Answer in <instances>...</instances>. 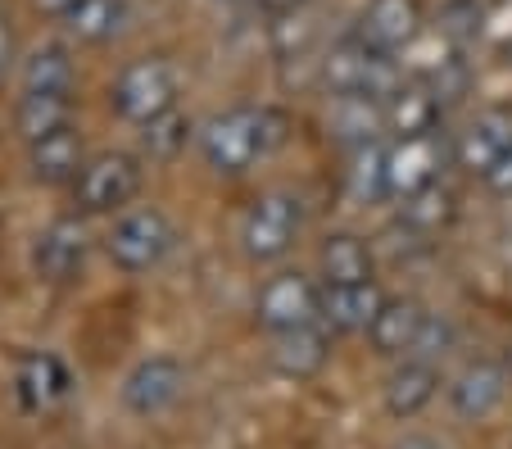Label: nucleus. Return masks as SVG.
I'll return each instance as SVG.
<instances>
[{"mask_svg": "<svg viewBox=\"0 0 512 449\" xmlns=\"http://www.w3.org/2000/svg\"><path fill=\"white\" fill-rule=\"evenodd\" d=\"M512 372L499 359H472L454 381H449V409L463 422H485L503 400H508Z\"/></svg>", "mask_w": 512, "mask_h": 449, "instance_id": "obj_12", "label": "nucleus"}, {"mask_svg": "<svg viewBox=\"0 0 512 449\" xmlns=\"http://www.w3.org/2000/svg\"><path fill=\"white\" fill-rule=\"evenodd\" d=\"M440 37L454 50H463L467 41L481 37V10H476V5H449V10L440 14Z\"/></svg>", "mask_w": 512, "mask_h": 449, "instance_id": "obj_29", "label": "nucleus"}, {"mask_svg": "<svg viewBox=\"0 0 512 449\" xmlns=\"http://www.w3.org/2000/svg\"><path fill=\"white\" fill-rule=\"evenodd\" d=\"M10 59H14V32H10V19L0 14V64L10 69Z\"/></svg>", "mask_w": 512, "mask_h": 449, "instance_id": "obj_32", "label": "nucleus"}, {"mask_svg": "<svg viewBox=\"0 0 512 449\" xmlns=\"http://www.w3.org/2000/svg\"><path fill=\"white\" fill-rule=\"evenodd\" d=\"M0 78H5V64H0Z\"/></svg>", "mask_w": 512, "mask_h": 449, "instance_id": "obj_34", "label": "nucleus"}, {"mask_svg": "<svg viewBox=\"0 0 512 449\" xmlns=\"http://www.w3.org/2000/svg\"><path fill=\"white\" fill-rule=\"evenodd\" d=\"M254 318H259V327L268 336L322 323V282H313L304 273L268 277L259 286V300H254Z\"/></svg>", "mask_w": 512, "mask_h": 449, "instance_id": "obj_8", "label": "nucleus"}, {"mask_svg": "<svg viewBox=\"0 0 512 449\" xmlns=\"http://www.w3.org/2000/svg\"><path fill=\"white\" fill-rule=\"evenodd\" d=\"M177 91H182V82H177L173 59L145 55V59H132L114 78L109 105H114V114L123 123L145 127V123H155V118H164L168 109H177Z\"/></svg>", "mask_w": 512, "mask_h": 449, "instance_id": "obj_4", "label": "nucleus"}, {"mask_svg": "<svg viewBox=\"0 0 512 449\" xmlns=\"http://www.w3.org/2000/svg\"><path fill=\"white\" fill-rule=\"evenodd\" d=\"M123 409L136 418H155L168 413L177 400L186 395V368L173 354H155V359H141L132 372L123 377Z\"/></svg>", "mask_w": 512, "mask_h": 449, "instance_id": "obj_10", "label": "nucleus"}, {"mask_svg": "<svg viewBox=\"0 0 512 449\" xmlns=\"http://www.w3.org/2000/svg\"><path fill=\"white\" fill-rule=\"evenodd\" d=\"M331 132H340L349 146L377 141V132H386V100H377V96H336L331 100Z\"/></svg>", "mask_w": 512, "mask_h": 449, "instance_id": "obj_23", "label": "nucleus"}, {"mask_svg": "<svg viewBox=\"0 0 512 449\" xmlns=\"http://www.w3.org/2000/svg\"><path fill=\"white\" fill-rule=\"evenodd\" d=\"M127 19H132L127 0H78L73 10L59 14L64 32L73 41H82V46H105V41H114L118 32L127 28Z\"/></svg>", "mask_w": 512, "mask_h": 449, "instance_id": "obj_22", "label": "nucleus"}, {"mask_svg": "<svg viewBox=\"0 0 512 449\" xmlns=\"http://www.w3.org/2000/svg\"><path fill=\"white\" fill-rule=\"evenodd\" d=\"M304 232V200L290 191H268L250 205L241 223V250L250 264H277L295 250Z\"/></svg>", "mask_w": 512, "mask_h": 449, "instance_id": "obj_6", "label": "nucleus"}, {"mask_svg": "<svg viewBox=\"0 0 512 449\" xmlns=\"http://www.w3.org/2000/svg\"><path fill=\"white\" fill-rule=\"evenodd\" d=\"M87 254H91L87 223H82L78 214H68V218H55V223L37 236L32 264H37V273L46 277V282L64 286V282H73V277L87 268Z\"/></svg>", "mask_w": 512, "mask_h": 449, "instance_id": "obj_11", "label": "nucleus"}, {"mask_svg": "<svg viewBox=\"0 0 512 449\" xmlns=\"http://www.w3.org/2000/svg\"><path fill=\"white\" fill-rule=\"evenodd\" d=\"M431 313H426L422 300H408V295H386V304L377 309L368 327V345L381 359H413L417 341H422Z\"/></svg>", "mask_w": 512, "mask_h": 449, "instance_id": "obj_13", "label": "nucleus"}, {"mask_svg": "<svg viewBox=\"0 0 512 449\" xmlns=\"http://www.w3.org/2000/svg\"><path fill=\"white\" fill-rule=\"evenodd\" d=\"M318 78L331 96H377V100H386L390 91L404 82L395 69V55L372 50L368 41H358L354 32L322 55Z\"/></svg>", "mask_w": 512, "mask_h": 449, "instance_id": "obj_3", "label": "nucleus"}, {"mask_svg": "<svg viewBox=\"0 0 512 449\" xmlns=\"http://www.w3.org/2000/svg\"><path fill=\"white\" fill-rule=\"evenodd\" d=\"M454 218H458V200H454V191H445L440 182L417 191V196H408V200H399V223H404L413 236H440Z\"/></svg>", "mask_w": 512, "mask_h": 449, "instance_id": "obj_25", "label": "nucleus"}, {"mask_svg": "<svg viewBox=\"0 0 512 449\" xmlns=\"http://www.w3.org/2000/svg\"><path fill=\"white\" fill-rule=\"evenodd\" d=\"M386 304L377 282H349V286H322V327L327 332H368L377 309Z\"/></svg>", "mask_w": 512, "mask_h": 449, "instance_id": "obj_17", "label": "nucleus"}, {"mask_svg": "<svg viewBox=\"0 0 512 449\" xmlns=\"http://www.w3.org/2000/svg\"><path fill=\"white\" fill-rule=\"evenodd\" d=\"M14 123H19L23 141H37L55 127L73 123V91H23Z\"/></svg>", "mask_w": 512, "mask_h": 449, "instance_id": "obj_26", "label": "nucleus"}, {"mask_svg": "<svg viewBox=\"0 0 512 449\" xmlns=\"http://www.w3.org/2000/svg\"><path fill=\"white\" fill-rule=\"evenodd\" d=\"M290 132V118L272 105H236L213 114L209 123L195 132L200 141V155L213 173L223 177H241L250 173L259 159H268L272 150L286 141Z\"/></svg>", "mask_w": 512, "mask_h": 449, "instance_id": "obj_1", "label": "nucleus"}, {"mask_svg": "<svg viewBox=\"0 0 512 449\" xmlns=\"http://www.w3.org/2000/svg\"><path fill=\"white\" fill-rule=\"evenodd\" d=\"M245 5H250V10H259V14H272V19H277V14L295 10L300 0H245Z\"/></svg>", "mask_w": 512, "mask_h": 449, "instance_id": "obj_30", "label": "nucleus"}, {"mask_svg": "<svg viewBox=\"0 0 512 449\" xmlns=\"http://www.w3.org/2000/svg\"><path fill=\"white\" fill-rule=\"evenodd\" d=\"M19 400H23V409L28 413H50V409H59V404L68 400V391H73V377H68V368L55 359V354H46V350H32V354H23V363H19Z\"/></svg>", "mask_w": 512, "mask_h": 449, "instance_id": "obj_18", "label": "nucleus"}, {"mask_svg": "<svg viewBox=\"0 0 512 449\" xmlns=\"http://www.w3.org/2000/svg\"><path fill=\"white\" fill-rule=\"evenodd\" d=\"M318 282L322 286H349V282H377V254L363 236L331 232L318 250Z\"/></svg>", "mask_w": 512, "mask_h": 449, "instance_id": "obj_20", "label": "nucleus"}, {"mask_svg": "<svg viewBox=\"0 0 512 449\" xmlns=\"http://www.w3.org/2000/svg\"><path fill=\"white\" fill-rule=\"evenodd\" d=\"M512 159V105H490L454 137V168L490 182Z\"/></svg>", "mask_w": 512, "mask_h": 449, "instance_id": "obj_9", "label": "nucleus"}, {"mask_svg": "<svg viewBox=\"0 0 512 449\" xmlns=\"http://www.w3.org/2000/svg\"><path fill=\"white\" fill-rule=\"evenodd\" d=\"M390 449H445L435 436H422V431H413V436H404V440H395Z\"/></svg>", "mask_w": 512, "mask_h": 449, "instance_id": "obj_31", "label": "nucleus"}, {"mask_svg": "<svg viewBox=\"0 0 512 449\" xmlns=\"http://www.w3.org/2000/svg\"><path fill=\"white\" fill-rule=\"evenodd\" d=\"M195 137V127L186 114H177V109H168L164 118H155V123L141 127V146L150 159H173L177 150H186V141Z\"/></svg>", "mask_w": 512, "mask_h": 449, "instance_id": "obj_28", "label": "nucleus"}, {"mask_svg": "<svg viewBox=\"0 0 512 449\" xmlns=\"http://www.w3.org/2000/svg\"><path fill=\"white\" fill-rule=\"evenodd\" d=\"M358 41H368L372 50L399 55L422 37V5L417 0H368V10L358 14Z\"/></svg>", "mask_w": 512, "mask_h": 449, "instance_id": "obj_14", "label": "nucleus"}, {"mask_svg": "<svg viewBox=\"0 0 512 449\" xmlns=\"http://www.w3.org/2000/svg\"><path fill=\"white\" fill-rule=\"evenodd\" d=\"M141 177V155H132V150H105V155L87 159L78 182H73L78 214H123L141 191Z\"/></svg>", "mask_w": 512, "mask_h": 449, "instance_id": "obj_7", "label": "nucleus"}, {"mask_svg": "<svg viewBox=\"0 0 512 449\" xmlns=\"http://www.w3.org/2000/svg\"><path fill=\"white\" fill-rule=\"evenodd\" d=\"M445 118V105L435 100V91L417 82H399L386 96V132L390 137H413V132H431Z\"/></svg>", "mask_w": 512, "mask_h": 449, "instance_id": "obj_21", "label": "nucleus"}, {"mask_svg": "<svg viewBox=\"0 0 512 449\" xmlns=\"http://www.w3.org/2000/svg\"><path fill=\"white\" fill-rule=\"evenodd\" d=\"M345 196L354 200V205H377V200H386V146H381V141L349 146Z\"/></svg>", "mask_w": 512, "mask_h": 449, "instance_id": "obj_24", "label": "nucleus"}, {"mask_svg": "<svg viewBox=\"0 0 512 449\" xmlns=\"http://www.w3.org/2000/svg\"><path fill=\"white\" fill-rule=\"evenodd\" d=\"M82 164H87V155H82V137L73 123L28 141V168H32V177L46 186H73L82 173Z\"/></svg>", "mask_w": 512, "mask_h": 449, "instance_id": "obj_15", "label": "nucleus"}, {"mask_svg": "<svg viewBox=\"0 0 512 449\" xmlns=\"http://www.w3.org/2000/svg\"><path fill=\"white\" fill-rule=\"evenodd\" d=\"M37 5H41V10H46V14H55V19H59V14H64V10H73L78 0H37Z\"/></svg>", "mask_w": 512, "mask_h": 449, "instance_id": "obj_33", "label": "nucleus"}, {"mask_svg": "<svg viewBox=\"0 0 512 449\" xmlns=\"http://www.w3.org/2000/svg\"><path fill=\"white\" fill-rule=\"evenodd\" d=\"M449 164H454V141H449L445 127L395 137L386 146V200H408L426 186H435Z\"/></svg>", "mask_w": 512, "mask_h": 449, "instance_id": "obj_5", "label": "nucleus"}, {"mask_svg": "<svg viewBox=\"0 0 512 449\" xmlns=\"http://www.w3.org/2000/svg\"><path fill=\"white\" fill-rule=\"evenodd\" d=\"M440 391V368L435 359H399V368L386 377L381 400H386L390 418H417Z\"/></svg>", "mask_w": 512, "mask_h": 449, "instance_id": "obj_19", "label": "nucleus"}, {"mask_svg": "<svg viewBox=\"0 0 512 449\" xmlns=\"http://www.w3.org/2000/svg\"><path fill=\"white\" fill-rule=\"evenodd\" d=\"M23 91H73V55L68 46H41L23 64Z\"/></svg>", "mask_w": 512, "mask_h": 449, "instance_id": "obj_27", "label": "nucleus"}, {"mask_svg": "<svg viewBox=\"0 0 512 449\" xmlns=\"http://www.w3.org/2000/svg\"><path fill=\"white\" fill-rule=\"evenodd\" d=\"M272 368L281 377H295V381H309L327 368L331 359V336L322 323H309V327H295V332H277L272 336V350H268Z\"/></svg>", "mask_w": 512, "mask_h": 449, "instance_id": "obj_16", "label": "nucleus"}, {"mask_svg": "<svg viewBox=\"0 0 512 449\" xmlns=\"http://www.w3.org/2000/svg\"><path fill=\"white\" fill-rule=\"evenodd\" d=\"M173 245H177L173 218L155 205L123 209L105 236L109 264L123 268V273H150V268H159L168 254H173Z\"/></svg>", "mask_w": 512, "mask_h": 449, "instance_id": "obj_2", "label": "nucleus"}]
</instances>
